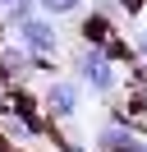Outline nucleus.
Listing matches in <instances>:
<instances>
[{"instance_id":"nucleus-1","label":"nucleus","mask_w":147,"mask_h":152,"mask_svg":"<svg viewBox=\"0 0 147 152\" xmlns=\"http://www.w3.org/2000/svg\"><path fill=\"white\" fill-rule=\"evenodd\" d=\"M18 42H23V51L28 56H55L60 51V37H55V28L46 19H18Z\"/></svg>"},{"instance_id":"nucleus-2","label":"nucleus","mask_w":147,"mask_h":152,"mask_svg":"<svg viewBox=\"0 0 147 152\" xmlns=\"http://www.w3.org/2000/svg\"><path fill=\"white\" fill-rule=\"evenodd\" d=\"M78 97H83V88L69 83V78H60V83L46 88V106H51V115H74V111H78Z\"/></svg>"},{"instance_id":"nucleus-3","label":"nucleus","mask_w":147,"mask_h":152,"mask_svg":"<svg viewBox=\"0 0 147 152\" xmlns=\"http://www.w3.org/2000/svg\"><path fill=\"white\" fill-rule=\"evenodd\" d=\"M83 69H87V78H92V88H97V92H110V88H115V65H110L106 56H101V51H87V56H83Z\"/></svg>"},{"instance_id":"nucleus-4","label":"nucleus","mask_w":147,"mask_h":152,"mask_svg":"<svg viewBox=\"0 0 147 152\" xmlns=\"http://www.w3.org/2000/svg\"><path fill=\"white\" fill-rule=\"evenodd\" d=\"M23 65H28V51H5L0 56V69H9V74H18Z\"/></svg>"},{"instance_id":"nucleus-5","label":"nucleus","mask_w":147,"mask_h":152,"mask_svg":"<svg viewBox=\"0 0 147 152\" xmlns=\"http://www.w3.org/2000/svg\"><path fill=\"white\" fill-rule=\"evenodd\" d=\"M78 5H83V0H41V10H46V14H74Z\"/></svg>"},{"instance_id":"nucleus-6","label":"nucleus","mask_w":147,"mask_h":152,"mask_svg":"<svg viewBox=\"0 0 147 152\" xmlns=\"http://www.w3.org/2000/svg\"><path fill=\"white\" fill-rule=\"evenodd\" d=\"M28 5H32V0H0V10H9L14 19H23V14H28Z\"/></svg>"},{"instance_id":"nucleus-7","label":"nucleus","mask_w":147,"mask_h":152,"mask_svg":"<svg viewBox=\"0 0 147 152\" xmlns=\"http://www.w3.org/2000/svg\"><path fill=\"white\" fill-rule=\"evenodd\" d=\"M138 51H143V56H147V32H143V37H138Z\"/></svg>"}]
</instances>
